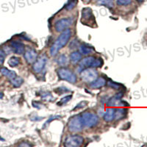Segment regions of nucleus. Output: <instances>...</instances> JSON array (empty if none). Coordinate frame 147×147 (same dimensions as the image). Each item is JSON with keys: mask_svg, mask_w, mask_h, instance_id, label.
Instances as JSON below:
<instances>
[{"mask_svg": "<svg viewBox=\"0 0 147 147\" xmlns=\"http://www.w3.org/2000/svg\"><path fill=\"white\" fill-rule=\"evenodd\" d=\"M71 35V32L70 29L67 28L63 31L62 33L60 34V36L58 37V38L55 40L54 44L51 47L50 54L52 56H55V55H57V52L63 47L66 45L67 43L69 42V39H70Z\"/></svg>", "mask_w": 147, "mask_h": 147, "instance_id": "1", "label": "nucleus"}, {"mask_svg": "<svg viewBox=\"0 0 147 147\" xmlns=\"http://www.w3.org/2000/svg\"><path fill=\"white\" fill-rule=\"evenodd\" d=\"M83 126L86 127H94L99 123V116L93 113H84L81 115Z\"/></svg>", "mask_w": 147, "mask_h": 147, "instance_id": "2", "label": "nucleus"}, {"mask_svg": "<svg viewBox=\"0 0 147 147\" xmlns=\"http://www.w3.org/2000/svg\"><path fill=\"white\" fill-rule=\"evenodd\" d=\"M57 74L60 79L66 80L71 83H75L77 81L76 75L71 70L66 68H61L57 70Z\"/></svg>", "mask_w": 147, "mask_h": 147, "instance_id": "3", "label": "nucleus"}, {"mask_svg": "<svg viewBox=\"0 0 147 147\" xmlns=\"http://www.w3.org/2000/svg\"><path fill=\"white\" fill-rule=\"evenodd\" d=\"M82 127H83V124L81 120V116L80 115H76L74 117L71 118L68 124L69 131L71 132H80L82 130Z\"/></svg>", "mask_w": 147, "mask_h": 147, "instance_id": "4", "label": "nucleus"}, {"mask_svg": "<svg viewBox=\"0 0 147 147\" xmlns=\"http://www.w3.org/2000/svg\"><path fill=\"white\" fill-rule=\"evenodd\" d=\"M98 74L96 71L92 69H84L80 73V77L82 80L85 82H92L96 79H97Z\"/></svg>", "mask_w": 147, "mask_h": 147, "instance_id": "5", "label": "nucleus"}, {"mask_svg": "<svg viewBox=\"0 0 147 147\" xmlns=\"http://www.w3.org/2000/svg\"><path fill=\"white\" fill-rule=\"evenodd\" d=\"M83 142L84 138L82 136H72L65 139L64 145L66 147H78L80 146Z\"/></svg>", "mask_w": 147, "mask_h": 147, "instance_id": "6", "label": "nucleus"}, {"mask_svg": "<svg viewBox=\"0 0 147 147\" xmlns=\"http://www.w3.org/2000/svg\"><path fill=\"white\" fill-rule=\"evenodd\" d=\"M72 19L70 18H61L55 24V29L57 32H63L69 26L71 25Z\"/></svg>", "mask_w": 147, "mask_h": 147, "instance_id": "7", "label": "nucleus"}, {"mask_svg": "<svg viewBox=\"0 0 147 147\" xmlns=\"http://www.w3.org/2000/svg\"><path fill=\"white\" fill-rule=\"evenodd\" d=\"M47 57L46 55H41L39 57L38 59H37L35 61V63L33 65V69L36 73H40L43 69L44 65L47 63Z\"/></svg>", "mask_w": 147, "mask_h": 147, "instance_id": "8", "label": "nucleus"}, {"mask_svg": "<svg viewBox=\"0 0 147 147\" xmlns=\"http://www.w3.org/2000/svg\"><path fill=\"white\" fill-rule=\"evenodd\" d=\"M38 54L34 49H29L24 53V58L29 63H32L37 60Z\"/></svg>", "mask_w": 147, "mask_h": 147, "instance_id": "9", "label": "nucleus"}, {"mask_svg": "<svg viewBox=\"0 0 147 147\" xmlns=\"http://www.w3.org/2000/svg\"><path fill=\"white\" fill-rule=\"evenodd\" d=\"M95 59V57H92V56L85 57V58L81 60L80 63V66L82 67V68H89V67H92Z\"/></svg>", "mask_w": 147, "mask_h": 147, "instance_id": "10", "label": "nucleus"}, {"mask_svg": "<svg viewBox=\"0 0 147 147\" xmlns=\"http://www.w3.org/2000/svg\"><path fill=\"white\" fill-rule=\"evenodd\" d=\"M114 113H115V109L111 108V107L107 108L105 113V115H103L104 120L107 122L112 121L114 119Z\"/></svg>", "mask_w": 147, "mask_h": 147, "instance_id": "11", "label": "nucleus"}, {"mask_svg": "<svg viewBox=\"0 0 147 147\" xmlns=\"http://www.w3.org/2000/svg\"><path fill=\"white\" fill-rule=\"evenodd\" d=\"M11 47L13 49L14 52L18 55H20L22 54L24 52V45L22 43H19V42H12L11 43Z\"/></svg>", "mask_w": 147, "mask_h": 147, "instance_id": "12", "label": "nucleus"}, {"mask_svg": "<svg viewBox=\"0 0 147 147\" xmlns=\"http://www.w3.org/2000/svg\"><path fill=\"white\" fill-rule=\"evenodd\" d=\"M127 113V109L124 108H118L115 109V113H114V119L116 121H119L120 119H123L126 116Z\"/></svg>", "mask_w": 147, "mask_h": 147, "instance_id": "13", "label": "nucleus"}, {"mask_svg": "<svg viewBox=\"0 0 147 147\" xmlns=\"http://www.w3.org/2000/svg\"><path fill=\"white\" fill-rule=\"evenodd\" d=\"M106 84V81L105 80L104 78H98V79H96L95 80L93 81L92 83L90 84V87L92 88H102L103 87L104 85Z\"/></svg>", "mask_w": 147, "mask_h": 147, "instance_id": "14", "label": "nucleus"}, {"mask_svg": "<svg viewBox=\"0 0 147 147\" xmlns=\"http://www.w3.org/2000/svg\"><path fill=\"white\" fill-rule=\"evenodd\" d=\"M0 72L2 73V74H3L5 77H8L10 80H12V79H13L14 77H16V73L15 71L9 70L7 68H2V69H0Z\"/></svg>", "mask_w": 147, "mask_h": 147, "instance_id": "15", "label": "nucleus"}, {"mask_svg": "<svg viewBox=\"0 0 147 147\" xmlns=\"http://www.w3.org/2000/svg\"><path fill=\"white\" fill-rule=\"evenodd\" d=\"M81 58H82V55L79 52H74L70 55V60L73 63H78L81 60Z\"/></svg>", "mask_w": 147, "mask_h": 147, "instance_id": "16", "label": "nucleus"}, {"mask_svg": "<svg viewBox=\"0 0 147 147\" xmlns=\"http://www.w3.org/2000/svg\"><path fill=\"white\" fill-rule=\"evenodd\" d=\"M80 50L81 53H82L83 55H89V54L94 52V49L85 45H81L80 47Z\"/></svg>", "mask_w": 147, "mask_h": 147, "instance_id": "17", "label": "nucleus"}, {"mask_svg": "<svg viewBox=\"0 0 147 147\" xmlns=\"http://www.w3.org/2000/svg\"><path fill=\"white\" fill-rule=\"evenodd\" d=\"M23 82H24L23 79L21 78V77H14L13 79H12L11 80L12 85H13L14 87L16 88L20 87L21 85H22V83H23Z\"/></svg>", "mask_w": 147, "mask_h": 147, "instance_id": "18", "label": "nucleus"}, {"mask_svg": "<svg viewBox=\"0 0 147 147\" xmlns=\"http://www.w3.org/2000/svg\"><path fill=\"white\" fill-rule=\"evenodd\" d=\"M20 60L17 57H11L8 60V64L11 67H16L19 64Z\"/></svg>", "mask_w": 147, "mask_h": 147, "instance_id": "19", "label": "nucleus"}, {"mask_svg": "<svg viewBox=\"0 0 147 147\" xmlns=\"http://www.w3.org/2000/svg\"><path fill=\"white\" fill-rule=\"evenodd\" d=\"M68 61H69L68 60V57L65 55H61L57 58V63L60 65H65L68 63Z\"/></svg>", "mask_w": 147, "mask_h": 147, "instance_id": "20", "label": "nucleus"}, {"mask_svg": "<svg viewBox=\"0 0 147 147\" xmlns=\"http://www.w3.org/2000/svg\"><path fill=\"white\" fill-rule=\"evenodd\" d=\"M97 3L101 5H106L107 7H112L113 0H98Z\"/></svg>", "mask_w": 147, "mask_h": 147, "instance_id": "21", "label": "nucleus"}, {"mask_svg": "<svg viewBox=\"0 0 147 147\" xmlns=\"http://www.w3.org/2000/svg\"><path fill=\"white\" fill-rule=\"evenodd\" d=\"M77 0H69L68 4L65 5V8L67 10H71L75 7V5H77Z\"/></svg>", "mask_w": 147, "mask_h": 147, "instance_id": "22", "label": "nucleus"}, {"mask_svg": "<svg viewBox=\"0 0 147 147\" xmlns=\"http://www.w3.org/2000/svg\"><path fill=\"white\" fill-rule=\"evenodd\" d=\"M71 98H72V96L71 95L67 96H65V97H64V98H63V99H61V100H60V102H57V105H59V106L63 105L66 104L67 102H69V101H70L71 99Z\"/></svg>", "mask_w": 147, "mask_h": 147, "instance_id": "23", "label": "nucleus"}, {"mask_svg": "<svg viewBox=\"0 0 147 147\" xmlns=\"http://www.w3.org/2000/svg\"><path fill=\"white\" fill-rule=\"evenodd\" d=\"M102 65H103V60L101 58H96L92 67H94V68H95V67H100Z\"/></svg>", "mask_w": 147, "mask_h": 147, "instance_id": "24", "label": "nucleus"}, {"mask_svg": "<svg viewBox=\"0 0 147 147\" xmlns=\"http://www.w3.org/2000/svg\"><path fill=\"white\" fill-rule=\"evenodd\" d=\"M132 0H117V4L119 5H128L131 4Z\"/></svg>", "mask_w": 147, "mask_h": 147, "instance_id": "25", "label": "nucleus"}, {"mask_svg": "<svg viewBox=\"0 0 147 147\" xmlns=\"http://www.w3.org/2000/svg\"><path fill=\"white\" fill-rule=\"evenodd\" d=\"M108 85H109V86L113 88L114 89H119V88L121 87V85H119V84L115 83V82H109Z\"/></svg>", "mask_w": 147, "mask_h": 147, "instance_id": "26", "label": "nucleus"}, {"mask_svg": "<svg viewBox=\"0 0 147 147\" xmlns=\"http://www.w3.org/2000/svg\"><path fill=\"white\" fill-rule=\"evenodd\" d=\"M86 104H87V102H81V103L79 104L78 105H77V107H76L75 108H74V110H77V109L82 108V107H85V105H86Z\"/></svg>", "mask_w": 147, "mask_h": 147, "instance_id": "27", "label": "nucleus"}, {"mask_svg": "<svg viewBox=\"0 0 147 147\" xmlns=\"http://www.w3.org/2000/svg\"><path fill=\"white\" fill-rule=\"evenodd\" d=\"M5 52L2 50V49H0V57H5Z\"/></svg>", "mask_w": 147, "mask_h": 147, "instance_id": "28", "label": "nucleus"}, {"mask_svg": "<svg viewBox=\"0 0 147 147\" xmlns=\"http://www.w3.org/2000/svg\"><path fill=\"white\" fill-rule=\"evenodd\" d=\"M20 146H30V145H29L28 144H21Z\"/></svg>", "mask_w": 147, "mask_h": 147, "instance_id": "29", "label": "nucleus"}, {"mask_svg": "<svg viewBox=\"0 0 147 147\" xmlns=\"http://www.w3.org/2000/svg\"><path fill=\"white\" fill-rule=\"evenodd\" d=\"M85 3H88L89 2H90V0H82Z\"/></svg>", "mask_w": 147, "mask_h": 147, "instance_id": "30", "label": "nucleus"}, {"mask_svg": "<svg viewBox=\"0 0 147 147\" xmlns=\"http://www.w3.org/2000/svg\"><path fill=\"white\" fill-rule=\"evenodd\" d=\"M2 97H3V94H2V93H0V99H2Z\"/></svg>", "mask_w": 147, "mask_h": 147, "instance_id": "31", "label": "nucleus"}, {"mask_svg": "<svg viewBox=\"0 0 147 147\" xmlns=\"http://www.w3.org/2000/svg\"><path fill=\"white\" fill-rule=\"evenodd\" d=\"M138 2H143V1H144V0H137Z\"/></svg>", "mask_w": 147, "mask_h": 147, "instance_id": "32", "label": "nucleus"}]
</instances>
